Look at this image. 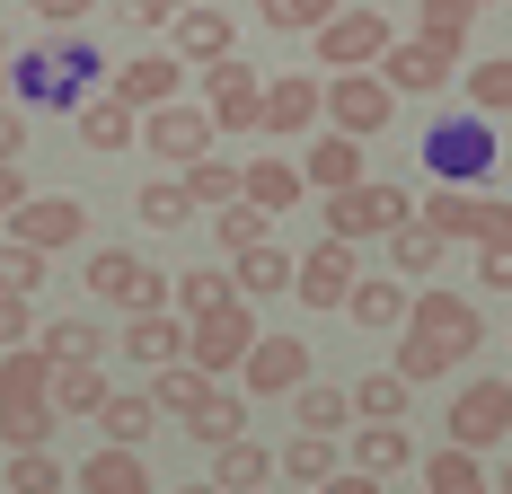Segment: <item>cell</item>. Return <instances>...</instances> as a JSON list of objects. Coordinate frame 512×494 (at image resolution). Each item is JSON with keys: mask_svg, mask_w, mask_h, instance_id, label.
Wrapping results in <instances>:
<instances>
[{"mask_svg": "<svg viewBox=\"0 0 512 494\" xmlns=\"http://www.w3.org/2000/svg\"><path fill=\"white\" fill-rule=\"evenodd\" d=\"M389 115H398V98H389L380 71H336V80H327V133H345V142H380Z\"/></svg>", "mask_w": 512, "mask_h": 494, "instance_id": "7", "label": "cell"}, {"mask_svg": "<svg viewBox=\"0 0 512 494\" xmlns=\"http://www.w3.org/2000/svg\"><path fill=\"white\" fill-rule=\"evenodd\" d=\"M477 345H486V309H477L468 292H442V283H433V292H415L407 327H398V362H389V371H398L407 389H424V380L460 371Z\"/></svg>", "mask_w": 512, "mask_h": 494, "instance_id": "1", "label": "cell"}, {"mask_svg": "<svg viewBox=\"0 0 512 494\" xmlns=\"http://www.w3.org/2000/svg\"><path fill=\"white\" fill-rule=\"evenodd\" d=\"M504 494H512V450H504Z\"/></svg>", "mask_w": 512, "mask_h": 494, "instance_id": "58", "label": "cell"}, {"mask_svg": "<svg viewBox=\"0 0 512 494\" xmlns=\"http://www.w3.org/2000/svg\"><path fill=\"white\" fill-rule=\"evenodd\" d=\"M318 115H327V80L274 71V80H265V106H256V133H265V142H309Z\"/></svg>", "mask_w": 512, "mask_h": 494, "instance_id": "10", "label": "cell"}, {"mask_svg": "<svg viewBox=\"0 0 512 494\" xmlns=\"http://www.w3.org/2000/svg\"><path fill=\"white\" fill-rule=\"evenodd\" d=\"M0 62H9V36H0Z\"/></svg>", "mask_w": 512, "mask_h": 494, "instance_id": "60", "label": "cell"}, {"mask_svg": "<svg viewBox=\"0 0 512 494\" xmlns=\"http://www.w3.org/2000/svg\"><path fill=\"white\" fill-rule=\"evenodd\" d=\"M486 0H415V36H433V45H468V18H477Z\"/></svg>", "mask_w": 512, "mask_h": 494, "instance_id": "44", "label": "cell"}, {"mask_svg": "<svg viewBox=\"0 0 512 494\" xmlns=\"http://www.w3.org/2000/svg\"><path fill=\"white\" fill-rule=\"evenodd\" d=\"M477 283L486 292H512V247H477Z\"/></svg>", "mask_w": 512, "mask_h": 494, "instance_id": "52", "label": "cell"}, {"mask_svg": "<svg viewBox=\"0 0 512 494\" xmlns=\"http://www.w3.org/2000/svg\"><path fill=\"white\" fill-rule=\"evenodd\" d=\"M89 292L106 309H124V318H151V309H168V274L151 256H133V247H98L89 256Z\"/></svg>", "mask_w": 512, "mask_h": 494, "instance_id": "4", "label": "cell"}, {"mask_svg": "<svg viewBox=\"0 0 512 494\" xmlns=\"http://www.w3.org/2000/svg\"><path fill=\"white\" fill-rule=\"evenodd\" d=\"M468 45H433V36H398V45L380 53V80H389V98H424V89H442L451 71H460Z\"/></svg>", "mask_w": 512, "mask_h": 494, "instance_id": "12", "label": "cell"}, {"mask_svg": "<svg viewBox=\"0 0 512 494\" xmlns=\"http://www.w3.org/2000/svg\"><path fill=\"white\" fill-rule=\"evenodd\" d=\"M301 186H318V195H354V186H362V142L318 133V142L301 150Z\"/></svg>", "mask_w": 512, "mask_h": 494, "instance_id": "22", "label": "cell"}, {"mask_svg": "<svg viewBox=\"0 0 512 494\" xmlns=\"http://www.w3.org/2000/svg\"><path fill=\"white\" fill-rule=\"evenodd\" d=\"M292 424H301V433H318V442H336V433L354 424V389H327V380H309V389L292 397Z\"/></svg>", "mask_w": 512, "mask_h": 494, "instance_id": "31", "label": "cell"}, {"mask_svg": "<svg viewBox=\"0 0 512 494\" xmlns=\"http://www.w3.org/2000/svg\"><path fill=\"white\" fill-rule=\"evenodd\" d=\"M45 292V256L18 239H0V300H36Z\"/></svg>", "mask_w": 512, "mask_h": 494, "instance_id": "48", "label": "cell"}, {"mask_svg": "<svg viewBox=\"0 0 512 494\" xmlns=\"http://www.w3.org/2000/svg\"><path fill=\"white\" fill-rule=\"evenodd\" d=\"M45 53H53V71H62V89H71L80 106L98 98V71H106V62H98V45H80V36H62V45H45Z\"/></svg>", "mask_w": 512, "mask_h": 494, "instance_id": "45", "label": "cell"}, {"mask_svg": "<svg viewBox=\"0 0 512 494\" xmlns=\"http://www.w3.org/2000/svg\"><path fill=\"white\" fill-rule=\"evenodd\" d=\"M124 353H133L142 371H168V362H186V318H177V309L124 318Z\"/></svg>", "mask_w": 512, "mask_h": 494, "instance_id": "24", "label": "cell"}, {"mask_svg": "<svg viewBox=\"0 0 512 494\" xmlns=\"http://www.w3.org/2000/svg\"><path fill=\"white\" fill-rule=\"evenodd\" d=\"M186 433H195L204 450H230V442H248V397H239V389H212L204 406H195V424H186Z\"/></svg>", "mask_w": 512, "mask_h": 494, "instance_id": "32", "label": "cell"}, {"mask_svg": "<svg viewBox=\"0 0 512 494\" xmlns=\"http://www.w3.org/2000/svg\"><path fill=\"white\" fill-rule=\"evenodd\" d=\"M451 450H495L512 442V380H468L460 397H451Z\"/></svg>", "mask_w": 512, "mask_h": 494, "instance_id": "11", "label": "cell"}, {"mask_svg": "<svg viewBox=\"0 0 512 494\" xmlns=\"http://www.w3.org/2000/svg\"><path fill=\"white\" fill-rule=\"evenodd\" d=\"M407 309H415V292L398 283V274H362L354 300H345V318H354L362 336H398V327H407Z\"/></svg>", "mask_w": 512, "mask_h": 494, "instance_id": "21", "label": "cell"}, {"mask_svg": "<svg viewBox=\"0 0 512 494\" xmlns=\"http://www.w3.org/2000/svg\"><path fill=\"white\" fill-rule=\"evenodd\" d=\"M468 106H477V115H512V53L468 62Z\"/></svg>", "mask_w": 512, "mask_h": 494, "instance_id": "47", "label": "cell"}, {"mask_svg": "<svg viewBox=\"0 0 512 494\" xmlns=\"http://www.w3.org/2000/svg\"><path fill=\"white\" fill-rule=\"evenodd\" d=\"M115 9H124L133 27H177V18H186L195 0H115Z\"/></svg>", "mask_w": 512, "mask_h": 494, "instance_id": "51", "label": "cell"}, {"mask_svg": "<svg viewBox=\"0 0 512 494\" xmlns=\"http://www.w3.org/2000/svg\"><path fill=\"white\" fill-rule=\"evenodd\" d=\"M415 459V442H407V424H354V468L380 486V477H398Z\"/></svg>", "mask_w": 512, "mask_h": 494, "instance_id": "29", "label": "cell"}, {"mask_svg": "<svg viewBox=\"0 0 512 494\" xmlns=\"http://www.w3.org/2000/svg\"><path fill=\"white\" fill-rule=\"evenodd\" d=\"M133 212H142L151 230H186V221H195V195H186V177H151V186L133 195Z\"/></svg>", "mask_w": 512, "mask_h": 494, "instance_id": "40", "label": "cell"}, {"mask_svg": "<svg viewBox=\"0 0 512 494\" xmlns=\"http://www.w3.org/2000/svg\"><path fill=\"white\" fill-rule=\"evenodd\" d=\"M53 362L36 345H18V353H0V442L9 450H45L53 442Z\"/></svg>", "mask_w": 512, "mask_h": 494, "instance_id": "2", "label": "cell"}, {"mask_svg": "<svg viewBox=\"0 0 512 494\" xmlns=\"http://www.w3.org/2000/svg\"><path fill=\"white\" fill-rule=\"evenodd\" d=\"M354 283H362V256H354L345 239H318V247L301 256V274H292V292H301L309 309H345Z\"/></svg>", "mask_w": 512, "mask_h": 494, "instance_id": "16", "label": "cell"}, {"mask_svg": "<svg viewBox=\"0 0 512 494\" xmlns=\"http://www.w3.org/2000/svg\"><path fill=\"white\" fill-rule=\"evenodd\" d=\"M186 494H221V486H186Z\"/></svg>", "mask_w": 512, "mask_h": 494, "instance_id": "59", "label": "cell"}, {"mask_svg": "<svg viewBox=\"0 0 512 494\" xmlns=\"http://www.w3.org/2000/svg\"><path fill=\"white\" fill-rule=\"evenodd\" d=\"M71 124H80V142H89V150H133V142H142V115H133L124 98H106V89L80 106Z\"/></svg>", "mask_w": 512, "mask_h": 494, "instance_id": "27", "label": "cell"}, {"mask_svg": "<svg viewBox=\"0 0 512 494\" xmlns=\"http://www.w3.org/2000/svg\"><path fill=\"white\" fill-rule=\"evenodd\" d=\"M212 142H221V133H212V115H204V106H186V98L159 106V115H142V150H159L177 177H186L195 159H212Z\"/></svg>", "mask_w": 512, "mask_h": 494, "instance_id": "13", "label": "cell"}, {"mask_svg": "<svg viewBox=\"0 0 512 494\" xmlns=\"http://www.w3.org/2000/svg\"><path fill=\"white\" fill-rule=\"evenodd\" d=\"M36 18H45V27H80V18H89V0H36Z\"/></svg>", "mask_w": 512, "mask_h": 494, "instance_id": "54", "label": "cell"}, {"mask_svg": "<svg viewBox=\"0 0 512 494\" xmlns=\"http://www.w3.org/2000/svg\"><path fill=\"white\" fill-rule=\"evenodd\" d=\"M18 203H27V177H18V168H0V221H9Z\"/></svg>", "mask_w": 512, "mask_h": 494, "instance_id": "55", "label": "cell"}, {"mask_svg": "<svg viewBox=\"0 0 512 494\" xmlns=\"http://www.w3.org/2000/svg\"><path fill=\"white\" fill-rule=\"evenodd\" d=\"M0 494H62V459L53 450H9V486Z\"/></svg>", "mask_w": 512, "mask_h": 494, "instance_id": "49", "label": "cell"}, {"mask_svg": "<svg viewBox=\"0 0 512 494\" xmlns=\"http://www.w3.org/2000/svg\"><path fill=\"white\" fill-rule=\"evenodd\" d=\"M318 494H380V486H371L362 468H345V477H327V486H318Z\"/></svg>", "mask_w": 512, "mask_h": 494, "instance_id": "56", "label": "cell"}, {"mask_svg": "<svg viewBox=\"0 0 512 494\" xmlns=\"http://www.w3.org/2000/svg\"><path fill=\"white\" fill-rule=\"evenodd\" d=\"M407 221H415V195L407 186H380V177H362L354 195H327V239H345V247L389 239V230H407Z\"/></svg>", "mask_w": 512, "mask_h": 494, "instance_id": "3", "label": "cell"}, {"mask_svg": "<svg viewBox=\"0 0 512 494\" xmlns=\"http://www.w3.org/2000/svg\"><path fill=\"white\" fill-rule=\"evenodd\" d=\"M80 230H89V203H80V195H27L18 212H9V239H18V247H36V256L71 247Z\"/></svg>", "mask_w": 512, "mask_h": 494, "instance_id": "15", "label": "cell"}, {"mask_svg": "<svg viewBox=\"0 0 512 494\" xmlns=\"http://www.w3.org/2000/svg\"><path fill=\"white\" fill-rule=\"evenodd\" d=\"M407 380H398V371H362L354 380V415L362 424H407Z\"/></svg>", "mask_w": 512, "mask_h": 494, "instance_id": "38", "label": "cell"}, {"mask_svg": "<svg viewBox=\"0 0 512 494\" xmlns=\"http://www.w3.org/2000/svg\"><path fill=\"white\" fill-rule=\"evenodd\" d=\"M177 80H186L177 53H133V62L106 80V98H124L133 115H159V106H177Z\"/></svg>", "mask_w": 512, "mask_h": 494, "instance_id": "18", "label": "cell"}, {"mask_svg": "<svg viewBox=\"0 0 512 494\" xmlns=\"http://www.w3.org/2000/svg\"><path fill=\"white\" fill-rule=\"evenodd\" d=\"M424 494H486V468H477V450H433L424 459Z\"/></svg>", "mask_w": 512, "mask_h": 494, "instance_id": "41", "label": "cell"}, {"mask_svg": "<svg viewBox=\"0 0 512 494\" xmlns=\"http://www.w3.org/2000/svg\"><path fill=\"white\" fill-rule=\"evenodd\" d=\"M0 106H9V62H0Z\"/></svg>", "mask_w": 512, "mask_h": 494, "instance_id": "57", "label": "cell"}, {"mask_svg": "<svg viewBox=\"0 0 512 494\" xmlns=\"http://www.w3.org/2000/svg\"><path fill=\"white\" fill-rule=\"evenodd\" d=\"M256 336H265L256 309H248V300H230V309H212V318L186 327V362H195L204 380H221V371H239V362L256 353Z\"/></svg>", "mask_w": 512, "mask_h": 494, "instance_id": "8", "label": "cell"}, {"mask_svg": "<svg viewBox=\"0 0 512 494\" xmlns=\"http://www.w3.org/2000/svg\"><path fill=\"white\" fill-rule=\"evenodd\" d=\"M248 397H301L309 389V345L301 336H256V353L239 362Z\"/></svg>", "mask_w": 512, "mask_h": 494, "instance_id": "17", "label": "cell"}, {"mask_svg": "<svg viewBox=\"0 0 512 494\" xmlns=\"http://www.w3.org/2000/svg\"><path fill=\"white\" fill-rule=\"evenodd\" d=\"M212 239H221V256H248V247L274 239V221H265L256 203H230V212H212Z\"/></svg>", "mask_w": 512, "mask_h": 494, "instance_id": "46", "label": "cell"}, {"mask_svg": "<svg viewBox=\"0 0 512 494\" xmlns=\"http://www.w3.org/2000/svg\"><path fill=\"white\" fill-rule=\"evenodd\" d=\"M36 353H45V362H98L106 336H98V318H53L45 336H36Z\"/></svg>", "mask_w": 512, "mask_h": 494, "instance_id": "42", "label": "cell"}, {"mask_svg": "<svg viewBox=\"0 0 512 494\" xmlns=\"http://www.w3.org/2000/svg\"><path fill=\"white\" fill-rule=\"evenodd\" d=\"M106 397L115 389H106L98 362H53V415H98Z\"/></svg>", "mask_w": 512, "mask_h": 494, "instance_id": "33", "label": "cell"}, {"mask_svg": "<svg viewBox=\"0 0 512 494\" xmlns=\"http://www.w3.org/2000/svg\"><path fill=\"white\" fill-rule=\"evenodd\" d=\"M212 389H221V380H204L195 362H168V371L151 380V406H159V415H177V424H195V406H204Z\"/></svg>", "mask_w": 512, "mask_h": 494, "instance_id": "34", "label": "cell"}, {"mask_svg": "<svg viewBox=\"0 0 512 494\" xmlns=\"http://www.w3.org/2000/svg\"><path fill=\"white\" fill-rule=\"evenodd\" d=\"M168 300H177V318H186V327H195V318H212V309H230V274H221V265H186V274H168Z\"/></svg>", "mask_w": 512, "mask_h": 494, "instance_id": "30", "label": "cell"}, {"mask_svg": "<svg viewBox=\"0 0 512 494\" xmlns=\"http://www.w3.org/2000/svg\"><path fill=\"white\" fill-rule=\"evenodd\" d=\"M442 239H468V247H512V203L495 195H468V186H433V195L415 203Z\"/></svg>", "mask_w": 512, "mask_h": 494, "instance_id": "5", "label": "cell"}, {"mask_svg": "<svg viewBox=\"0 0 512 494\" xmlns=\"http://www.w3.org/2000/svg\"><path fill=\"white\" fill-rule=\"evenodd\" d=\"M186 195H195V212H230V203H239V159H221V150L195 159V168H186Z\"/></svg>", "mask_w": 512, "mask_h": 494, "instance_id": "39", "label": "cell"}, {"mask_svg": "<svg viewBox=\"0 0 512 494\" xmlns=\"http://www.w3.org/2000/svg\"><path fill=\"white\" fill-rule=\"evenodd\" d=\"M9 89H18L27 106H62V115H80V98H71L62 71H53V53H18V62H9Z\"/></svg>", "mask_w": 512, "mask_h": 494, "instance_id": "35", "label": "cell"}, {"mask_svg": "<svg viewBox=\"0 0 512 494\" xmlns=\"http://www.w3.org/2000/svg\"><path fill=\"white\" fill-rule=\"evenodd\" d=\"M80 494H159V486L142 468V450H89L80 459Z\"/></svg>", "mask_w": 512, "mask_h": 494, "instance_id": "26", "label": "cell"}, {"mask_svg": "<svg viewBox=\"0 0 512 494\" xmlns=\"http://www.w3.org/2000/svg\"><path fill=\"white\" fill-rule=\"evenodd\" d=\"M265 477H274V450H265V442H230V450H212V486H221V494H256Z\"/></svg>", "mask_w": 512, "mask_h": 494, "instance_id": "36", "label": "cell"}, {"mask_svg": "<svg viewBox=\"0 0 512 494\" xmlns=\"http://www.w3.org/2000/svg\"><path fill=\"white\" fill-rule=\"evenodd\" d=\"M98 424H106V450H142L159 433V406H151V397H106Z\"/></svg>", "mask_w": 512, "mask_h": 494, "instance_id": "37", "label": "cell"}, {"mask_svg": "<svg viewBox=\"0 0 512 494\" xmlns=\"http://www.w3.org/2000/svg\"><path fill=\"white\" fill-rule=\"evenodd\" d=\"M18 150H27V115L0 106V168H18Z\"/></svg>", "mask_w": 512, "mask_h": 494, "instance_id": "53", "label": "cell"}, {"mask_svg": "<svg viewBox=\"0 0 512 494\" xmlns=\"http://www.w3.org/2000/svg\"><path fill=\"white\" fill-rule=\"evenodd\" d=\"M424 168H433V186H477V177L495 168L486 115H442V124L424 133Z\"/></svg>", "mask_w": 512, "mask_h": 494, "instance_id": "6", "label": "cell"}, {"mask_svg": "<svg viewBox=\"0 0 512 494\" xmlns=\"http://www.w3.org/2000/svg\"><path fill=\"white\" fill-rule=\"evenodd\" d=\"M36 345V300H0V353Z\"/></svg>", "mask_w": 512, "mask_h": 494, "instance_id": "50", "label": "cell"}, {"mask_svg": "<svg viewBox=\"0 0 512 494\" xmlns=\"http://www.w3.org/2000/svg\"><path fill=\"white\" fill-rule=\"evenodd\" d=\"M442 247H451V239L415 212L407 230H389V274H398V283H433V274H442Z\"/></svg>", "mask_w": 512, "mask_h": 494, "instance_id": "25", "label": "cell"}, {"mask_svg": "<svg viewBox=\"0 0 512 494\" xmlns=\"http://www.w3.org/2000/svg\"><path fill=\"white\" fill-rule=\"evenodd\" d=\"M239 203H256L265 221H274V212H292V203H301V159H283V150L239 159Z\"/></svg>", "mask_w": 512, "mask_h": 494, "instance_id": "20", "label": "cell"}, {"mask_svg": "<svg viewBox=\"0 0 512 494\" xmlns=\"http://www.w3.org/2000/svg\"><path fill=\"white\" fill-rule=\"evenodd\" d=\"M256 106H265V71H248L239 53L204 71V115H212V133H256Z\"/></svg>", "mask_w": 512, "mask_h": 494, "instance_id": "14", "label": "cell"}, {"mask_svg": "<svg viewBox=\"0 0 512 494\" xmlns=\"http://www.w3.org/2000/svg\"><path fill=\"white\" fill-rule=\"evenodd\" d=\"M336 9H345V0H256V18H265L274 36H318Z\"/></svg>", "mask_w": 512, "mask_h": 494, "instance_id": "43", "label": "cell"}, {"mask_svg": "<svg viewBox=\"0 0 512 494\" xmlns=\"http://www.w3.org/2000/svg\"><path fill=\"white\" fill-rule=\"evenodd\" d=\"M292 274H301V256L292 247H248V256H230V292L239 300H274V292H292Z\"/></svg>", "mask_w": 512, "mask_h": 494, "instance_id": "23", "label": "cell"}, {"mask_svg": "<svg viewBox=\"0 0 512 494\" xmlns=\"http://www.w3.org/2000/svg\"><path fill=\"white\" fill-rule=\"evenodd\" d=\"M168 53L177 62H195V71H212V62H230L239 53V27H230V9H212V0H195L177 27H168Z\"/></svg>", "mask_w": 512, "mask_h": 494, "instance_id": "19", "label": "cell"}, {"mask_svg": "<svg viewBox=\"0 0 512 494\" xmlns=\"http://www.w3.org/2000/svg\"><path fill=\"white\" fill-rule=\"evenodd\" d=\"M309 45H318V62H327V71H380V53L398 45V27H389L380 9H336Z\"/></svg>", "mask_w": 512, "mask_h": 494, "instance_id": "9", "label": "cell"}, {"mask_svg": "<svg viewBox=\"0 0 512 494\" xmlns=\"http://www.w3.org/2000/svg\"><path fill=\"white\" fill-rule=\"evenodd\" d=\"M274 477H292V486H327V477H345V459H336V442H318V433H292V442L274 450Z\"/></svg>", "mask_w": 512, "mask_h": 494, "instance_id": "28", "label": "cell"}]
</instances>
